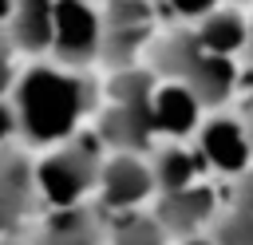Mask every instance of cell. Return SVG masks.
<instances>
[{
    "mask_svg": "<svg viewBox=\"0 0 253 245\" xmlns=\"http://www.w3.org/2000/svg\"><path fill=\"white\" fill-rule=\"evenodd\" d=\"M12 103L20 115V142L32 150H47L79 134L83 122L99 115V87L83 67L32 59L16 75Z\"/></svg>",
    "mask_w": 253,
    "mask_h": 245,
    "instance_id": "6da1fadb",
    "label": "cell"
},
{
    "mask_svg": "<svg viewBox=\"0 0 253 245\" xmlns=\"http://www.w3.org/2000/svg\"><path fill=\"white\" fill-rule=\"evenodd\" d=\"M150 67L162 79L186 83L206 107L229 103V95L237 87V59L213 51L194 28H178L170 36H162L150 47Z\"/></svg>",
    "mask_w": 253,
    "mask_h": 245,
    "instance_id": "7a4b0ae2",
    "label": "cell"
},
{
    "mask_svg": "<svg viewBox=\"0 0 253 245\" xmlns=\"http://www.w3.org/2000/svg\"><path fill=\"white\" fill-rule=\"evenodd\" d=\"M103 138L99 130H79L59 146H47L36 162V190H40V205L47 209H67V205H83L95 190H99V174H103Z\"/></svg>",
    "mask_w": 253,
    "mask_h": 245,
    "instance_id": "3957f363",
    "label": "cell"
},
{
    "mask_svg": "<svg viewBox=\"0 0 253 245\" xmlns=\"http://www.w3.org/2000/svg\"><path fill=\"white\" fill-rule=\"evenodd\" d=\"M103 40H107V16L95 8V0H55L51 59L87 71L95 59H103Z\"/></svg>",
    "mask_w": 253,
    "mask_h": 245,
    "instance_id": "277c9868",
    "label": "cell"
},
{
    "mask_svg": "<svg viewBox=\"0 0 253 245\" xmlns=\"http://www.w3.org/2000/svg\"><path fill=\"white\" fill-rule=\"evenodd\" d=\"M40 190H36V162L12 142L0 146V237H12L24 229V221L36 213Z\"/></svg>",
    "mask_w": 253,
    "mask_h": 245,
    "instance_id": "5b68a950",
    "label": "cell"
},
{
    "mask_svg": "<svg viewBox=\"0 0 253 245\" xmlns=\"http://www.w3.org/2000/svg\"><path fill=\"white\" fill-rule=\"evenodd\" d=\"M95 194H99L103 209H134V205H142L146 198L158 194L154 166L134 150H111L107 162H103Z\"/></svg>",
    "mask_w": 253,
    "mask_h": 245,
    "instance_id": "8992f818",
    "label": "cell"
},
{
    "mask_svg": "<svg viewBox=\"0 0 253 245\" xmlns=\"http://www.w3.org/2000/svg\"><path fill=\"white\" fill-rule=\"evenodd\" d=\"M198 150L206 158L210 170L217 174H229V178H241L253 162V134H249V122L233 119V115H213L198 126Z\"/></svg>",
    "mask_w": 253,
    "mask_h": 245,
    "instance_id": "52a82bcc",
    "label": "cell"
},
{
    "mask_svg": "<svg viewBox=\"0 0 253 245\" xmlns=\"http://www.w3.org/2000/svg\"><path fill=\"white\" fill-rule=\"evenodd\" d=\"M154 217L158 225L170 233V237H194L202 233L210 221H213V190L206 182H194L186 190H174V194H158V205H154Z\"/></svg>",
    "mask_w": 253,
    "mask_h": 245,
    "instance_id": "ba28073f",
    "label": "cell"
},
{
    "mask_svg": "<svg viewBox=\"0 0 253 245\" xmlns=\"http://www.w3.org/2000/svg\"><path fill=\"white\" fill-rule=\"evenodd\" d=\"M150 107H154V130L178 142V138H186V134H198V126H202V107H206V103H202L186 83L158 75V87H154Z\"/></svg>",
    "mask_w": 253,
    "mask_h": 245,
    "instance_id": "9c48e42d",
    "label": "cell"
},
{
    "mask_svg": "<svg viewBox=\"0 0 253 245\" xmlns=\"http://www.w3.org/2000/svg\"><path fill=\"white\" fill-rule=\"evenodd\" d=\"M12 47L20 55H51V40H55V0H16L12 4V20L8 32Z\"/></svg>",
    "mask_w": 253,
    "mask_h": 245,
    "instance_id": "30bf717a",
    "label": "cell"
},
{
    "mask_svg": "<svg viewBox=\"0 0 253 245\" xmlns=\"http://www.w3.org/2000/svg\"><path fill=\"white\" fill-rule=\"evenodd\" d=\"M36 245H107V229L95 205H67L47 209V221L36 237Z\"/></svg>",
    "mask_w": 253,
    "mask_h": 245,
    "instance_id": "8fae6325",
    "label": "cell"
},
{
    "mask_svg": "<svg viewBox=\"0 0 253 245\" xmlns=\"http://www.w3.org/2000/svg\"><path fill=\"white\" fill-rule=\"evenodd\" d=\"M150 166H154L158 194H174V190H186V186H194V182L202 178L206 158H202V150H190V146H182V142L170 138L166 146L154 150Z\"/></svg>",
    "mask_w": 253,
    "mask_h": 245,
    "instance_id": "7c38bea8",
    "label": "cell"
},
{
    "mask_svg": "<svg viewBox=\"0 0 253 245\" xmlns=\"http://www.w3.org/2000/svg\"><path fill=\"white\" fill-rule=\"evenodd\" d=\"M194 32L213 47V51H221V55H229V59H237L241 51H249V20L237 12V8H213L210 16H202L198 24H194Z\"/></svg>",
    "mask_w": 253,
    "mask_h": 245,
    "instance_id": "4fadbf2b",
    "label": "cell"
},
{
    "mask_svg": "<svg viewBox=\"0 0 253 245\" xmlns=\"http://www.w3.org/2000/svg\"><path fill=\"white\" fill-rule=\"evenodd\" d=\"M166 229L158 225V217L150 213V217H126L111 237H107V245H166Z\"/></svg>",
    "mask_w": 253,
    "mask_h": 245,
    "instance_id": "5bb4252c",
    "label": "cell"
},
{
    "mask_svg": "<svg viewBox=\"0 0 253 245\" xmlns=\"http://www.w3.org/2000/svg\"><path fill=\"white\" fill-rule=\"evenodd\" d=\"M213 241L217 245H253V213L233 205L213 221Z\"/></svg>",
    "mask_w": 253,
    "mask_h": 245,
    "instance_id": "9a60e30c",
    "label": "cell"
},
{
    "mask_svg": "<svg viewBox=\"0 0 253 245\" xmlns=\"http://www.w3.org/2000/svg\"><path fill=\"white\" fill-rule=\"evenodd\" d=\"M16 55H20V51L12 47V40L0 36V95H12V87H16V75H20Z\"/></svg>",
    "mask_w": 253,
    "mask_h": 245,
    "instance_id": "2e32d148",
    "label": "cell"
},
{
    "mask_svg": "<svg viewBox=\"0 0 253 245\" xmlns=\"http://www.w3.org/2000/svg\"><path fill=\"white\" fill-rule=\"evenodd\" d=\"M12 142H20V115L12 95H0V146H12Z\"/></svg>",
    "mask_w": 253,
    "mask_h": 245,
    "instance_id": "e0dca14e",
    "label": "cell"
},
{
    "mask_svg": "<svg viewBox=\"0 0 253 245\" xmlns=\"http://www.w3.org/2000/svg\"><path fill=\"white\" fill-rule=\"evenodd\" d=\"M166 8H170L178 20H190V24H198L202 16H210L213 8H221V0H166Z\"/></svg>",
    "mask_w": 253,
    "mask_h": 245,
    "instance_id": "ac0fdd59",
    "label": "cell"
},
{
    "mask_svg": "<svg viewBox=\"0 0 253 245\" xmlns=\"http://www.w3.org/2000/svg\"><path fill=\"white\" fill-rule=\"evenodd\" d=\"M237 205L253 213V170H245V174L237 178Z\"/></svg>",
    "mask_w": 253,
    "mask_h": 245,
    "instance_id": "d6986e66",
    "label": "cell"
},
{
    "mask_svg": "<svg viewBox=\"0 0 253 245\" xmlns=\"http://www.w3.org/2000/svg\"><path fill=\"white\" fill-rule=\"evenodd\" d=\"M12 4H16V0H0V36L8 32V20H12Z\"/></svg>",
    "mask_w": 253,
    "mask_h": 245,
    "instance_id": "ffe728a7",
    "label": "cell"
},
{
    "mask_svg": "<svg viewBox=\"0 0 253 245\" xmlns=\"http://www.w3.org/2000/svg\"><path fill=\"white\" fill-rule=\"evenodd\" d=\"M182 245H217L213 237H202V233H194V237H182Z\"/></svg>",
    "mask_w": 253,
    "mask_h": 245,
    "instance_id": "44dd1931",
    "label": "cell"
},
{
    "mask_svg": "<svg viewBox=\"0 0 253 245\" xmlns=\"http://www.w3.org/2000/svg\"><path fill=\"white\" fill-rule=\"evenodd\" d=\"M249 55H253V20H249Z\"/></svg>",
    "mask_w": 253,
    "mask_h": 245,
    "instance_id": "7402d4cb",
    "label": "cell"
},
{
    "mask_svg": "<svg viewBox=\"0 0 253 245\" xmlns=\"http://www.w3.org/2000/svg\"><path fill=\"white\" fill-rule=\"evenodd\" d=\"M245 122H249V134H253V111H249V119H245Z\"/></svg>",
    "mask_w": 253,
    "mask_h": 245,
    "instance_id": "603a6c76",
    "label": "cell"
}]
</instances>
